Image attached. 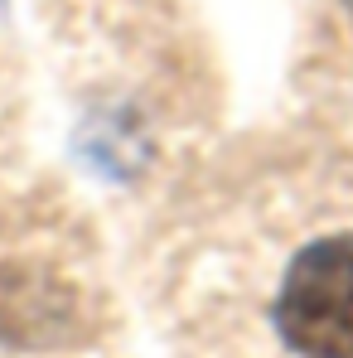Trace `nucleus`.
I'll return each instance as SVG.
<instances>
[{
	"label": "nucleus",
	"mask_w": 353,
	"mask_h": 358,
	"mask_svg": "<svg viewBox=\"0 0 353 358\" xmlns=\"http://www.w3.org/2000/svg\"><path fill=\"white\" fill-rule=\"evenodd\" d=\"M344 5H349V10H353V0H344Z\"/></svg>",
	"instance_id": "7ed1b4c3"
},
{
	"label": "nucleus",
	"mask_w": 353,
	"mask_h": 358,
	"mask_svg": "<svg viewBox=\"0 0 353 358\" xmlns=\"http://www.w3.org/2000/svg\"><path fill=\"white\" fill-rule=\"evenodd\" d=\"M68 291L34 266H0V339L49 344L68 324Z\"/></svg>",
	"instance_id": "f03ea898"
},
{
	"label": "nucleus",
	"mask_w": 353,
	"mask_h": 358,
	"mask_svg": "<svg viewBox=\"0 0 353 358\" xmlns=\"http://www.w3.org/2000/svg\"><path fill=\"white\" fill-rule=\"evenodd\" d=\"M276 324L305 358H353V238L310 242L295 257Z\"/></svg>",
	"instance_id": "f257e3e1"
}]
</instances>
